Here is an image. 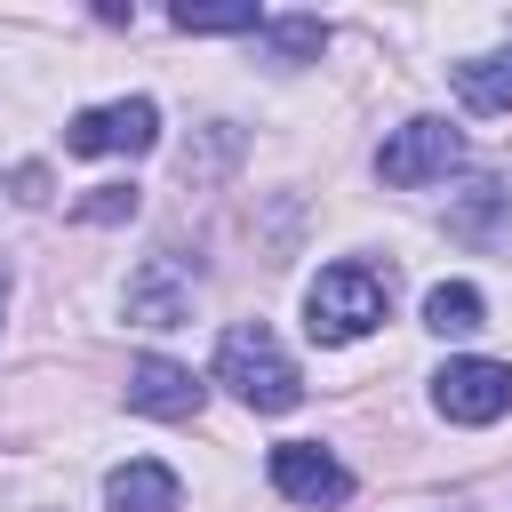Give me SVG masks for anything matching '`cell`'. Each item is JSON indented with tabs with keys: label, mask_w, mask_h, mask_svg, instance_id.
<instances>
[{
	"label": "cell",
	"mask_w": 512,
	"mask_h": 512,
	"mask_svg": "<svg viewBox=\"0 0 512 512\" xmlns=\"http://www.w3.org/2000/svg\"><path fill=\"white\" fill-rule=\"evenodd\" d=\"M128 408L136 416H160V424H184V416H200V376L176 368V360H160V352H144L128 368Z\"/></svg>",
	"instance_id": "cell-7"
},
{
	"label": "cell",
	"mask_w": 512,
	"mask_h": 512,
	"mask_svg": "<svg viewBox=\"0 0 512 512\" xmlns=\"http://www.w3.org/2000/svg\"><path fill=\"white\" fill-rule=\"evenodd\" d=\"M432 408L448 424H496L512 408V368L504 360H448L432 376Z\"/></svg>",
	"instance_id": "cell-4"
},
{
	"label": "cell",
	"mask_w": 512,
	"mask_h": 512,
	"mask_svg": "<svg viewBox=\"0 0 512 512\" xmlns=\"http://www.w3.org/2000/svg\"><path fill=\"white\" fill-rule=\"evenodd\" d=\"M480 312H488V304H480L472 280H440V288L424 296V328H432V336H472Z\"/></svg>",
	"instance_id": "cell-11"
},
{
	"label": "cell",
	"mask_w": 512,
	"mask_h": 512,
	"mask_svg": "<svg viewBox=\"0 0 512 512\" xmlns=\"http://www.w3.org/2000/svg\"><path fill=\"white\" fill-rule=\"evenodd\" d=\"M504 200H512L504 184H472V200H464V208L448 216V232H464V240H480V232H488V224L504 216Z\"/></svg>",
	"instance_id": "cell-15"
},
{
	"label": "cell",
	"mask_w": 512,
	"mask_h": 512,
	"mask_svg": "<svg viewBox=\"0 0 512 512\" xmlns=\"http://www.w3.org/2000/svg\"><path fill=\"white\" fill-rule=\"evenodd\" d=\"M272 488L288 504H344L352 496V472L320 448V440H280L272 448Z\"/></svg>",
	"instance_id": "cell-6"
},
{
	"label": "cell",
	"mask_w": 512,
	"mask_h": 512,
	"mask_svg": "<svg viewBox=\"0 0 512 512\" xmlns=\"http://www.w3.org/2000/svg\"><path fill=\"white\" fill-rule=\"evenodd\" d=\"M160 136V104L152 96H120V104H88L64 128V152H152Z\"/></svg>",
	"instance_id": "cell-5"
},
{
	"label": "cell",
	"mask_w": 512,
	"mask_h": 512,
	"mask_svg": "<svg viewBox=\"0 0 512 512\" xmlns=\"http://www.w3.org/2000/svg\"><path fill=\"white\" fill-rule=\"evenodd\" d=\"M264 48H272V64H304V56H320L328 48V24L320 16H264V32H256Z\"/></svg>",
	"instance_id": "cell-13"
},
{
	"label": "cell",
	"mask_w": 512,
	"mask_h": 512,
	"mask_svg": "<svg viewBox=\"0 0 512 512\" xmlns=\"http://www.w3.org/2000/svg\"><path fill=\"white\" fill-rule=\"evenodd\" d=\"M456 160H464V136H456L448 120H408V128H392V136L376 144V176H384L392 192L440 184V176H448Z\"/></svg>",
	"instance_id": "cell-3"
},
{
	"label": "cell",
	"mask_w": 512,
	"mask_h": 512,
	"mask_svg": "<svg viewBox=\"0 0 512 512\" xmlns=\"http://www.w3.org/2000/svg\"><path fill=\"white\" fill-rule=\"evenodd\" d=\"M128 320H136V328H184V320H192V288L176 280L168 256H152V264L128 272Z\"/></svg>",
	"instance_id": "cell-8"
},
{
	"label": "cell",
	"mask_w": 512,
	"mask_h": 512,
	"mask_svg": "<svg viewBox=\"0 0 512 512\" xmlns=\"http://www.w3.org/2000/svg\"><path fill=\"white\" fill-rule=\"evenodd\" d=\"M456 96L472 112H512V40L488 48V56H464L456 64Z\"/></svg>",
	"instance_id": "cell-10"
},
{
	"label": "cell",
	"mask_w": 512,
	"mask_h": 512,
	"mask_svg": "<svg viewBox=\"0 0 512 512\" xmlns=\"http://www.w3.org/2000/svg\"><path fill=\"white\" fill-rule=\"evenodd\" d=\"M168 24L176 32H264V8L256 0H184Z\"/></svg>",
	"instance_id": "cell-12"
},
{
	"label": "cell",
	"mask_w": 512,
	"mask_h": 512,
	"mask_svg": "<svg viewBox=\"0 0 512 512\" xmlns=\"http://www.w3.org/2000/svg\"><path fill=\"white\" fill-rule=\"evenodd\" d=\"M136 192L128 184H88V200H72V224H128Z\"/></svg>",
	"instance_id": "cell-14"
},
{
	"label": "cell",
	"mask_w": 512,
	"mask_h": 512,
	"mask_svg": "<svg viewBox=\"0 0 512 512\" xmlns=\"http://www.w3.org/2000/svg\"><path fill=\"white\" fill-rule=\"evenodd\" d=\"M216 384H224L232 400H248L256 416H288V408L304 400V376H296V360L280 352V336H272L264 320L224 328V344H216Z\"/></svg>",
	"instance_id": "cell-1"
},
{
	"label": "cell",
	"mask_w": 512,
	"mask_h": 512,
	"mask_svg": "<svg viewBox=\"0 0 512 512\" xmlns=\"http://www.w3.org/2000/svg\"><path fill=\"white\" fill-rule=\"evenodd\" d=\"M104 504H112V512H176V504H184V480H176L168 464L136 456V464H112V472H104Z\"/></svg>",
	"instance_id": "cell-9"
},
{
	"label": "cell",
	"mask_w": 512,
	"mask_h": 512,
	"mask_svg": "<svg viewBox=\"0 0 512 512\" xmlns=\"http://www.w3.org/2000/svg\"><path fill=\"white\" fill-rule=\"evenodd\" d=\"M384 304H392V280H384V272H368V264H328V272L304 288V328H312V344H352V336H368V328L384 320Z\"/></svg>",
	"instance_id": "cell-2"
},
{
	"label": "cell",
	"mask_w": 512,
	"mask_h": 512,
	"mask_svg": "<svg viewBox=\"0 0 512 512\" xmlns=\"http://www.w3.org/2000/svg\"><path fill=\"white\" fill-rule=\"evenodd\" d=\"M0 304H8V272H0Z\"/></svg>",
	"instance_id": "cell-16"
}]
</instances>
